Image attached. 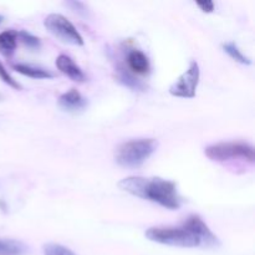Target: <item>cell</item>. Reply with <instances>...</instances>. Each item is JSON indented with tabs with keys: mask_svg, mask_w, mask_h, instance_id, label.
Here are the masks:
<instances>
[{
	"mask_svg": "<svg viewBox=\"0 0 255 255\" xmlns=\"http://www.w3.org/2000/svg\"><path fill=\"white\" fill-rule=\"evenodd\" d=\"M2 20H4V16H2V15H0V24L2 22Z\"/></svg>",
	"mask_w": 255,
	"mask_h": 255,
	"instance_id": "20",
	"label": "cell"
},
{
	"mask_svg": "<svg viewBox=\"0 0 255 255\" xmlns=\"http://www.w3.org/2000/svg\"><path fill=\"white\" fill-rule=\"evenodd\" d=\"M17 40L22 42L24 45H26L29 49H39L40 47V39L39 37L34 36L30 32L21 30V31L17 32Z\"/></svg>",
	"mask_w": 255,
	"mask_h": 255,
	"instance_id": "17",
	"label": "cell"
},
{
	"mask_svg": "<svg viewBox=\"0 0 255 255\" xmlns=\"http://www.w3.org/2000/svg\"><path fill=\"white\" fill-rule=\"evenodd\" d=\"M182 227L188 229L193 236H196L197 238L199 239L201 247L213 248V247L219 246V241L218 238H217V236H214L213 232L209 229V227L204 223L203 219L199 216H196V214L189 216L188 218L182 223Z\"/></svg>",
	"mask_w": 255,
	"mask_h": 255,
	"instance_id": "7",
	"label": "cell"
},
{
	"mask_svg": "<svg viewBox=\"0 0 255 255\" xmlns=\"http://www.w3.org/2000/svg\"><path fill=\"white\" fill-rule=\"evenodd\" d=\"M56 67L60 70V72H62L64 75H66L69 79H71L72 81L76 82H84L86 80L84 71L77 66L74 62V60L71 59L67 55H59L56 59Z\"/></svg>",
	"mask_w": 255,
	"mask_h": 255,
	"instance_id": "9",
	"label": "cell"
},
{
	"mask_svg": "<svg viewBox=\"0 0 255 255\" xmlns=\"http://www.w3.org/2000/svg\"><path fill=\"white\" fill-rule=\"evenodd\" d=\"M44 255H76L71 249L56 243H47L42 247Z\"/></svg>",
	"mask_w": 255,
	"mask_h": 255,
	"instance_id": "16",
	"label": "cell"
},
{
	"mask_svg": "<svg viewBox=\"0 0 255 255\" xmlns=\"http://www.w3.org/2000/svg\"><path fill=\"white\" fill-rule=\"evenodd\" d=\"M44 26L47 31L61 42L75 46L84 45V37L81 36L75 25L67 17L61 14H50L45 17Z\"/></svg>",
	"mask_w": 255,
	"mask_h": 255,
	"instance_id": "5",
	"label": "cell"
},
{
	"mask_svg": "<svg viewBox=\"0 0 255 255\" xmlns=\"http://www.w3.org/2000/svg\"><path fill=\"white\" fill-rule=\"evenodd\" d=\"M57 105L64 111L71 112V114H77V112H81L86 109L87 100L76 89H71L70 91L65 92V94H62L59 97Z\"/></svg>",
	"mask_w": 255,
	"mask_h": 255,
	"instance_id": "8",
	"label": "cell"
},
{
	"mask_svg": "<svg viewBox=\"0 0 255 255\" xmlns=\"http://www.w3.org/2000/svg\"><path fill=\"white\" fill-rule=\"evenodd\" d=\"M117 77H119V81H121L122 84L126 85V86H128V87H131V89H133V90L143 89V85H142L138 80L134 79V77L132 76L128 71H126L125 69H122V67H120L119 69V75H117Z\"/></svg>",
	"mask_w": 255,
	"mask_h": 255,
	"instance_id": "15",
	"label": "cell"
},
{
	"mask_svg": "<svg viewBox=\"0 0 255 255\" xmlns=\"http://www.w3.org/2000/svg\"><path fill=\"white\" fill-rule=\"evenodd\" d=\"M204 153L212 161L226 162L229 159L242 158L254 162V147L247 142H219L204 149Z\"/></svg>",
	"mask_w": 255,
	"mask_h": 255,
	"instance_id": "4",
	"label": "cell"
},
{
	"mask_svg": "<svg viewBox=\"0 0 255 255\" xmlns=\"http://www.w3.org/2000/svg\"><path fill=\"white\" fill-rule=\"evenodd\" d=\"M158 142L154 138H138L124 142L117 147L115 159L125 168H138L157 149Z\"/></svg>",
	"mask_w": 255,
	"mask_h": 255,
	"instance_id": "2",
	"label": "cell"
},
{
	"mask_svg": "<svg viewBox=\"0 0 255 255\" xmlns=\"http://www.w3.org/2000/svg\"><path fill=\"white\" fill-rule=\"evenodd\" d=\"M12 69L19 74L31 77V79H52L55 76L49 70L40 69V67H35L26 64H15L12 65Z\"/></svg>",
	"mask_w": 255,
	"mask_h": 255,
	"instance_id": "11",
	"label": "cell"
},
{
	"mask_svg": "<svg viewBox=\"0 0 255 255\" xmlns=\"http://www.w3.org/2000/svg\"><path fill=\"white\" fill-rule=\"evenodd\" d=\"M119 187L132 196L153 202L163 208L171 211H177L181 208L182 198L177 191L176 182L173 181L159 178V177L146 178V177L132 176L121 179L119 182Z\"/></svg>",
	"mask_w": 255,
	"mask_h": 255,
	"instance_id": "1",
	"label": "cell"
},
{
	"mask_svg": "<svg viewBox=\"0 0 255 255\" xmlns=\"http://www.w3.org/2000/svg\"><path fill=\"white\" fill-rule=\"evenodd\" d=\"M127 65L133 72L139 75H146L149 71L148 57L139 50H132L127 56Z\"/></svg>",
	"mask_w": 255,
	"mask_h": 255,
	"instance_id": "10",
	"label": "cell"
},
{
	"mask_svg": "<svg viewBox=\"0 0 255 255\" xmlns=\"http://www.w3.org/2000/svg\"><path fill=\"white\" fill-rule=\"evenodd\" d=\"M17 32L14 30H5L0 34V52L4 56H11L16 49Z\"/></svg>",
	"mask_w": 255,
	"mask_h": 255,
	"instance_id": "12",
	"label": "cell"
},
{
	"mask_svg": "<svg viewBox=\"0 0 255 255\" xmlns=\"http://www.w3.org/2000/svg\"><path fill=\"white\" fill-rule=\"evenodd\" d=\"M0 80H1L4 84H6L7 86L12 87V89L21 90V85H20L19 82L6 71V69H5L4 65L1 64V61H0Z\"/></svg>",
	"mask_w": 255,
	"mask_h": 255,
	"instance_id": "18",
	"label": "cell"
},
{
	"mask_svg": "<svg viewBox=\"0 0 255 255\" xmlns=\"http://www.w3.org/2000/svg\"><path fill=\"white\" fill-rule=\"evenodd\" d=\"M223 50L232 57V59L241 62V64H244V65L252 64V60L249 59L248 56H246V55L239 50V47L237 46V44H234V42H226V44H223Z\"/></svg>",
	"mask_w": 255,
	"mask_h": 255,
	"instance_id": "14",
	"label": "cell"
},
{
	"mask_svg": "<svg viewBox=\"0 0 255 255\" xmlns=\"http://www.w3.org/2000/svg\"><path fill=\"white\" fill-rule=\"evenodd\" d=\"M199 7L203 10L204 12H212L214 10V2L213 1H198L197 2Z\"/></svg>",
	"mask_w": 255,
	"mask_h": 255,
	"instance_id": "19",
	"label": "cell"
},
{
	"mask_svg": "<svg viewBox=\"0 0 255 255\" xmlns=\"http://www.w3.org/2000/svg\"><path fill=\"white\" fill-rule=\"evenodd\" d=\"M26 252L27 248L20 242L0 238V255H24Z\"/></svg>",
	"mask_w": 255,
	"mask_h": 255,
	"instance_id": "13",
	"label": "cell"
},
{
	"mask_svg": "<svg viewBox=\"0 0 255 255\" xmlns=\"http://www.w3.org/2000/svg\"><path fill=\"white\" fill-rule=\"evenodd\" d=\"M199 65L196 60L191 61L189 67L186 72L177 79L174 84L169 87V94L174 97H182V99H193L196 96L197 87L199 84Z\"/></svg>",
	"mask_w": 255,
	"mask_h": 255,
	"instance_id": "6",
	"label": "cell"
},
{
	"mask_svg": "<svg viewBox=\"0 0 255 255\" xmlns=\"http://www.w3.org/2000/svg\"><path fill=\"white\" fill-rule=\"evenodd\" d=\"M146 238L154 243L181 248H197L201 242L184 227H152L146 231Z\"/></svg>",
	"mask_w": 255,
	"mask_h": 255,
	"instance_id": "3",
	"label": "cell"
}]
</instances>
